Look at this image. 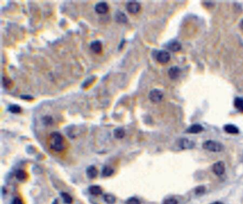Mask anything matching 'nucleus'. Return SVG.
I'll return each instance as SVG.
<instances>
[{"instance_id":"nucleus-16","label":"nucleus","mask_w":243,"mask_h":204,"mask_svg":"<svg viewBox=\"0 0 243 204\" xmlns=\"http://www.w3.org/2000/svg\"><path fill=\"white\" fill-rule=\"evenodd\" d=\"M89 191L90 194L94 196H99L102 194V189L98 185H92L89 188Z\"/></svg>"},{"instance_id":"nucleus-11","label":"nucleus","mask_w":243,"mask_h":204,"mask_svg":"<svg viewBox=\"0 0 243 204\" xmlns=\"http://www.w3.org/2000/svg\"><path fill=\"white\" fill-rule=\"evenodd\" d=\"M204 129L201 125L199 124H195L192 125L190 127L188 128V129L186 130L187 132L190 134H198L200 132H202Z\"/></svg>"},{"instance_id":"nucleus-31","label":"nucleus","mask_w":243,"mask_h":204,"mask_svg":"<svg viewBox=\"0 0 243 204\" xmlns=\"http://www.w3.org/2000/svg\"><path fill=\"white\" fill-rule=\"evenodd\" d=\"M239 27L241 28V30L243 31V19H241V21L239 23Z\"/></svg>"},{"instance_id":"nucleus-33","label":"nucleus","mask_w":243,"mask_h":204,"mask_svg":"<svg viewBox=\"0 0 243 204\" xmlns=\"http://www.w3.org/2000/svg\"><path fill=\"white\" fill-rule=\"evenodd\" d=\"M53 204H58V202L57 200H55L54 202H53Z\"/></svg>"},{"instance_id":"nucleus-26","label":"nucleus","mask_w":243,"mask_h":204,"mask_svg":"<svg viewBox=\"0 0 243 204\" xmlns=\"http://www.w3.org/2000/svg\"><path fill=\"white\" fill-rule=\"evenodd\" d=\"M205 191V188L203 186H200L196 188L195 193L197 195H202L204 194Z\"/></svg>"},{"instance_id":"nucleus-13","label":"nucleus","mask_w":243,"mask_h":204,"mask_svg":"<svg viewBox=\"0 0 243 204\" xmlns=\"http://www.w3.org/2000/svg\"><path fill=\"white\" fill-rule=\"evenodd\" d=\"M87 175L90 179H94L96 177L98 174L97 168L94 166H91L87 168L86 170Z\"/></svg>"},{"instance_id":"nucleus-22","label":"nucleus","mask_w":243,"mask_h":204,"mask_svg":"<svg viewBox=\"0 0 243 204\" xmlns=\"http://www.w3.org/2000/svg\"><path fill=\"white\" fill-rule=\"evenodd\" d=\"M104 200L107 204H113L116 202L115 197L110 194H106L104 196Z\"/></svg>"},{"instance_id":"nucleus-2","label":"nucleus","mask_w":243,"mask_h":204,"mask_svg":"<svg viewBox=\"0 0 243 204\" xmlns=\"http://www.w3.org/2000/svg\"><path fill=\"white\" fill-rule=\"evenodd\" d=\"M202 146L203 149L205 150L213 152H219L224 149L223 144L219 142L212 140H208L204 142Z\"/></svg>"},{"instance_id":"nucleus-30","label":"nucleus","mask_w":243,"mask_h":204,"mask_svg":"<svg viewBox=\"0 0 243 204\" xmlns=\"http://www.w3.org/2000/svg\"><path fill=\"white\" fill-rule=\"evenodd\" d=\"M12 204H23L22 201L19 199V198H15L13 200Z\"/></svg>"},{"instance_id":"nucleus-28","label":"nucleus","mask_w":243,"mask_h":204,"mask_svg":"<svg viewBox=\"0 0 243 204\" xmlns=\"http://www.w3.org/2000/svg\"><path fill=\"white\" fill-rule=\"evenodd\" d=\"M163 204H178V202L173 198H170L165 200Z\"/></svg>"},{"instance_id":"nucleus-10","label":"nucleus","mask_w":243,"mask_h":204,"mask_svg":"<svg viewBox=\"0 0 243 204\" xmlns=\"http://www.w3.org/2000/svg\"><path fill=\"white\" fill-rule=\"evenodd\" d=\"M90 48L95 53L99 54L101 53L102 51V44L101 42L99 41L92 42L90 45Z\"/></svg>"},{"instance_id":"nucleus-20","label":"nucleus","mask_w":243,"mask_h":204,"mask_svg":"<svg viewBox=\"0 0 243 204\" xmlns=\"http://www.w3.org/2000/svg\"><path fill=\"white\" fill-rule=\"evenodd\" d=\"M113 169L111 168L110 166H106L104 167L102 170V175L104 177H110L111 175H113Z\"/></svg>"},{"instance_id":"nucleus-9","label":"nucleus","mask_w":243,"mask_h":204,"mask_svg":"<svg viewBox=\"0 0 243 204\" xmlns=\"http://www.w3.org/2000/svg\"><path fill=\"white\" fill-rule=\"evenodd\" d=\"M181 70L177 66L171 67L168 71V75L171 79H176L179 77L181 74Z\"/></svg>"},{"instance_id":"nucleus-4","label":"nucleus","mask_w":243,"mask_h":204,"mask_svg":"<svg viewBox=\"0 0 243 204\" xmlns=\"http://www.w3.org/2000/svg\"><path fill=\"white\" fill-rule=\"evenodd\" d=\"M212 170L216 175L218 176L223 175L225 171V164L222 161L217 162L216 163L213 164Z\"/></svg>"},{"instance_id":"nucleus-15","label":"nucleus","mask_w":243,"mask_h":204,"mask_svg":"<svg viewBox=\"0 0 243 204\" xmlns=\"http://www.w3.org/2000/svg\"><path fill=\"white\" fill-rule=\"evenodd\" d=\"M224 130L225 132L231 134H238L239 129L238 128L233 125H224Z\"/></svg>"},{"instance_id":"nucleus-3","label":"nucleus","mask_w":243,"mask_h":204,"mask_svg":"<svg viewBox=\"0 0 243 204\" xmlns=\"http://www.w3.org/2000/svg\"><path fill=\"white\" fill-rule=\"evenodd\" d=\"M149 98L152 102L158 103L161 101L163 98V93L159 89H154L150 92Z\"/></svg>"},{"instance_id":"nucleus-32","label":"nucleus","mask_w":243,"mask_h":204,"mask_svg":"<svg viewBox=\"0 0 243 204\" xmlns=\"http://www.w3.org/2000/svg\"><path fill=\"white\" fill-rule=\"evenodd\" d=\"M223 204L222 202H213L212 204Z\"/></svg>"},{"instance_id":"nucleus-12","label":"nucleus","mask_w":243,"mask_h":204,"mask_svg":"<svg viewBox=\"0 0 243 204\" xmlns=\"http://www.w3.org/2000/svg\"><path fill=\"white\" fill-rule=\"evenodd\" d=\"M168 48L172 52H177L181 50L182 45L178 41H171L168 44Z\"/></svg>"},{"instance_id":"nucleus-17","label":"nucleus","mask_w":243,"mask_h":204,"mask_svg":"<svg viewBox=\"0 0 243 204\" xmlns=\"http://www.w3.org/2000/svg\"><path fill=\"white\" fill-rule=\"evenodd\" d=\"M234 106L239 111L243 112V98L237 97L234 100Z\"/></svg>"},{"instance_id":"nucleus-14","label":"nucleus","mask_w":243,"mask_h":204,"mask_svg":"<svg viewBox=\"0 0 243 204\" xmlns=\"http://www.w3.org/2000/svg\"><path fill=\"white\" fill-rule=\"evenodd\" d=\"M115 20L116 22L120 23H125L127 22L128 18L125 15L124 13H123L120 11H117L115 14Z\"/></svg>"},{"instance_id":"nucleus-5","label":"nucleus","mask_w":243,"mask_h":204,"mask_svg":"<svg viewBox=\"0 0 243 204\" xmlns=\"http://www.w3.org/2000/svg\"><path fill=\"white\" fill-rule=\"evenodd\" d=\"M156 59L161 64H166L170 59V55L166 51H160L157 54Z\"/></svg>"},{"instance_id":"nucleus-23","label":"nucleus","mask_w":243,"mask_h":204,"mask_svg":"<svg viewBox=\"0 0 243 204\" xmlns=\"http://www.w3.org/2000/svg\"><path fill=\"white\" fill-rule=\"evenodd\" d=\"M8 110L13 114H19L21 112V108L17 105H12L9 107Z\"/></svg>"},{"instance_id":"nucleus-29","label":"nucleus","mask_w":243,"mask_h":204,"mask_svg":"<svg viewBox=\"0 0 243 204\" xmlns=\"http://www.w3.org/2000/svg\"><path fill=\"white\" fill-rule=\"evenodd\" d=\"M21 98L22 99L25 100H28V101H31L34 99V98L31 95H23L21 96Z\"/></svg>"},{"instance_id":"nucleus-6","label":"nucleus","mask_w":243,"mask_h":204,"mask_svg":"<svg viewBox=\"0 0 243 204\" xmlns=\"http://www.w3.org/2000/svg\"><path fill=\"white\" fill-rule=\"evenodd\" d=\"M126 8L128 12L132 14H136L140 12L141 9V5L140 3L135 1H131L127 3L126 5Z\"/></svg>"},{"instance_id":"nucleus-19","label":"nucleus","mask_w":243,"mask_h":204,"mask_svg":"<svg viewBox=\"0 0 243 204\" xmlns=\"http://www.w3.org/2000/svg\"><path fill=\"white\" fill-rule=\"evenodd\" d=\"M15 176L17 179L19 181H24L27 179V173L25 171L19 170L16 171Z\"/></svg>"},{"instance_id":"nucleus-18","label":"nucleus","mask_w":243,"mask_h":204,"mask_svg":"<svg viewBox=\"0 0 243 204\" xmlns=\"http://www.w3.org/2000/svg\"><path fill=\"white\" fill-rule=\"evenodd\" d=\"M125 130L122 128H117L113 131V135L117 139H122L125 136Z\"/></svg>"},{"instance_id":"nucleus-27","label":"nucleus","mask_w":243,"mask_h":204,"mask_svg":"<svg viewBox=\"0 0 243 204\" xmlns=\"http://www.w3.org/2000/svg\"><path fill=\"white\" fill-rule=\"evenodd\" d=\"M94 80V77H90V78H89L88 79H87L83 83L82 86H83V87H84V88H87L88 87H89L90 85L92 84V82Z\"/></svg>"},{"instance_id":"nucleus-1","label":"nucleus","mask_w":243,"mask_h":204,"mask_svg":"<svg viewBox=\"0 0 243 204\" xmlns=\"http://www.w3.org/2000/svg\"><path fill=\"white\" fill-rule=\"evenodd\" d=\"M49 149L56 153H61L67 149L68 143L66 139L60 132H52L47 140Z\"/></svg>"},{"instance_id":"nucleus-25","label":"nucleus","mask_w":243,"mask_h":204,"mask_svg":"<svg viewBox=\"0 0 243 204\" xmlns=\"http://www.w3.org/2000/svg\"><path fill=\"white\" fill-rule=\"evenodd\" d=\"M127 204H141V202L138 199L135 197H131L129 198L126 202Z\"/></svg>"},{"instance_id":"nucleus-7","label":"nucleus","mask_w":243,"mask_h":204,"mask_svg":"<svg viewBox=\"0 0 243 204\" xmlns=\"http://www.w3.org/2000/svg\"><path fill=\"white\" fill-rule=\"evenodd\" d=\"M95 10L99 14H106L109 10V5L106 2H99L95 5Z\"/></svg>"},{"instance_id":"nucleus-8","label":"nucleus","mask_w":243,"mask_h":204,"mask_svg":"<svg viewBox=\"0 0 243 204\" xmlns=\"http://www.w3.org/2000/svg\"><path fill=\"white\" fill-rule=\"evenodd\" d=\"M179 145L182 149H193L195 146V143L188 139H182L179 142Z\"/></svg>"},{"instance_id":"nucleus-21","label":"nucleus","mask_w":243,"mask_h":204,"mask_svg":"<svg viewBox=\"0 0 243 204\" xmlns=\"http://www.w3.org/2000/svg\"><path fill=\"white\" fill-rule=\"evenodd\" d=\"M61 197H62L63 201L65 204H72V201H73L72 197H71L70 195L67 193H65V192L61 193Z\"/></svg>"},{"instance_id":"nucleus-24","label":"nucleus","mask_w":243,"mask_h":204,"mask_svg":"<svg viewBox=\"0 0 243 204\" xmlns=\"http://www.w3.org/2000/svg\"><path fill=\"white\" fill-rule=\"evenodd\" d=\"M43 122L46 125H50L53 123V119L50 116H46L43 118Z\"/></svg>"}]
</instances>
